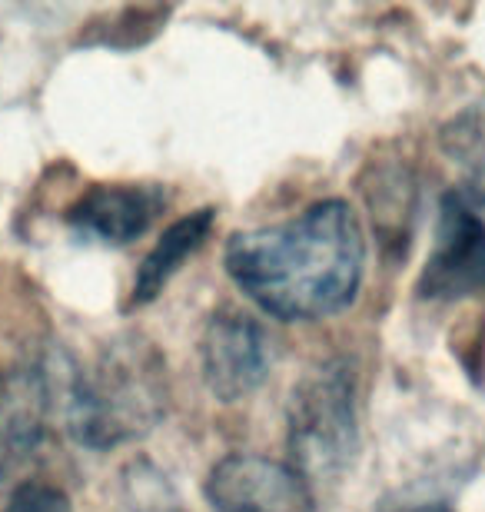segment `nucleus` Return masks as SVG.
<instances>
[{"label":"nucleus","instance_id":"obj_1","mask_svg":"<svg viewBox=\"0 0 485 512\" xmlns=\"http://www.w3.org/2000/svg\"><path fill=\"white\" fill-rule=\"evenodd\" d=\"M223 263L263 313L286 323H313L356 300L366 243L353 207L323 200L280 227L236 233Z\"/></svg>","mask_w":485,"mask_h":512},{"label":"nucleus","instance_id":"obj_2","mask_svg":"<svg viewBox=\"0 0 485 512\" xmlns=\"http://www.w3.org/2000/svg\"><path fill=\"white\" fill-rule=\"evenodd\" d=\"M167 360L140 333H120L77 370L67 396V426L80 446L113 449L147 436L167 416Z\"/></svg>","mask_w":485,"mask_h":512},{"label":"nucleus","instance_id":"obj_3","mask_svg":"<svg viewBox=\"0 0 485 512\" xmlns=\"http://www.w3.org/2000/svg\"><path fill=\"white\" fill-rule=\"evenodd\" d=\"M359 446L356 376L343 360L313 366L290 396V453L303 479H339Z\"/></svg>","mask_w":485,"mask_h":512},{"label":"nucleus","instance_id":"obj_4","mask_svg":"<svg viewBox=\"0 0 485 512\" xmlns=\"http://www.w3.org/2000/svg\"><path fill=\"white\" fill-rule=\"evenodd\" d=\"M426 300L485 296V220L466 193H446L439 207L436 240L419 276Z\"/></svg>","mask_w":485,"mask_h":512},{"label":"nucleus","instance_id":"obj_5","mask_svg":"<svg viewBox=\"0 0 485 512\" xmlns=\"http://www.w3.org/2000/svg\"><path fill=\"white\" fill-rule=\"evenodd\" d=\"M203 380L220 403H240L263 386L273 353L266 330L253 316L220 310L210 316L200 340Z\"/></svg>","mask_w":485,"mask_h":512},{"label":"nucleus","instance_id":"obj_6","mask_svg":"<svg viewBox=\"0 0 485 512\" xmlns=\"http://www.w3.org/2000/svg\"><path fill=\"white\" fill-rule=\"evenodd\" d=\"M206 499L216 512H316L296 469L253 453H230L210 469Z\"/></svg>","mask_w":485,"mask_h":512},{"label":"nucleus","instance_id":"obj_7","mask_svg":"<svg viewBox=\"0 0 485 512\" xmlns=\"http://www.w3.org/2000/svg\"><path fill=\"white\" fill-rule=\"evenodd\" d=\"M167 210V190L157 183H97L67 210L74 237L100 247H127Z\"/></svg>","mask_w":485,"mask_h":512},{"label":"nucleus","instance_id":"obj_8","mask_svg":"<svg viewBox=\"0 0 485 512\" xmlns=\"http://www.w3.org/2000/svg\"><path fill=\"white\" fill-rule=\"evenodd\" d=\"M50 406L54 376L47 366L27 363L0 373V483L44 443Z\"/></svg>","mask_w":485,"mask_h":512},{"label":"nucleus","instance_id":"obj_9","mask_svg":"<svg viewBox=\"0 0 485 512\" xmlns=\"http://www.w3.org/2000/svg\"><path fill=\"white\" fill-rule=\"evenodd\" d=\"M210 230H213V210L210 207L196 210V213H190V217H180L177 223H170V227L163 230L157 247L143 256L140 270H137V276H133L130 303L143 306V303L157 300V296L163 293V286L170 283V276L183 266V260L203 247V240L210 237Z\"/></svg>","mask_w":485,"mask_h":512},{"label":"nucleus","instance_id":"obj_10","mask_svg":"<svg viewBox=\"0 0 485 512\" xmlns=\"http://www.w3.org/2000/svg\"><path fill=\"white\" fill-rule=\"evenodd\" d=\"M439 147L456 167L462 193L485 203V104L466 107L439 130Z\"/></svg>","mask_w":485,"mask_h":512},{"label":"nucleus","instance_id":"obj_11","mask_svg":"<svg viewBox=\"0 0 485 512\" xmlns=\"http://www.w3.org/2000/svg\"><path fill=\"white\" fill-rule=\"evenodd\" d=\"M4 512H70V499L57 486L24 483L10 493Z\"/></svg>","mask_w":485,"mask_h":512},{"label":"nucleus","instance_id":"obj_12","mask_svg":"<svg viewBox=\"0 0 485 512\" xmlns=\"http://www.w3.org/2000/svg\"><path fill=\"white\" fill-rule=\"evenodd\" d=\"M133 512H183L173 499L170 486L160 483V476H143V469H133Z\"/></svg>","mask_w":485,"mask_h":512},{"label":"nucleus","instance_id":"obj_13","mask_svg":"<svg viewBox=\"0 0 485 512\" xmlns=\"http://www.w3.org/2000/svg\"><path fill=\"white\" fill-rule=\"evenodd\" d=\"M392 512H449V506H442V503H419V506L392 509Z\"/></svg>","mask_w":485,"mask_h":512}]
</instances>
